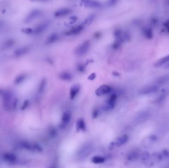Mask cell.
<instances>
[{
    "label": "cell",
    "mask_w": 169,
    "mask_h": 168,
    "mask_svg": "<svg viewBox=\"0 0 169 168\" xmlns=\"http://www.w3.org/2000/svg\"><path fill=\"white\" fill-rule=\"evenodd\" d=\"M129 140V137L128 135H122L121 137H119L117 138V140H116V142L115 144V145L117 146H122L126 144Z\"/></svg>",
    "instance_id": "cell-22"
},
{
    "label": "cell",
    "mask_w": 169,
    "mask_h": 168,
    "mask_svg": "<svg viewBox=\"0 0 169 168\" xmlns=\"http://www.w3.org/2000/svg\"><path fill=\"white\" fill-rule=\"evenodd\" d=\"M96 15L94 14H91V15H89L87 18H86L84 21V24L86 25H90L93 21L94 20V18H95Z\"/></svg>",
    "instance_id": "cell-31"
},
{
    "label": "cell",
    "mask_w": 169,
    "mask_h": 168,
    "mask_svg": "<svg viewBox=\"0 0 169 168\" xmlns=\"http://www.w3.org/2000/svg\"><path fill=\"white\" fill-rule=\"evenodd\" d=\"M150 117V113L147 110L141 111L136 115L135 118V121L136 124L143 123L147 120Z\"/></svg>",
    "instance_id": "cell-6"
},
{
    "label": "cell",
    "mask_w": 169,
    "mask_h": 168,
    "mask_svg": "<svg viewBox=\"0 0 169 168\" xmlns=\"http://www.w3.org/2000/svg\"><path fill=\"white\" fill-rule=\"evenodd\" d=\"M4 102L5 108L6 109H10L11 107V100H12V95L11 93L8 92H6L4 94Z\"/></svg>",
    "instance_id": "cell-16"
},
{
    "label": "cell",
    "mask_w": 169,
    "mask_h": 168,
    "mask_svg": "<svg viewBox=\"0 0 169 168\" xmlns=\"http://www.w3.org/2000/svg\"><path fill=\"white\" fill-rule=\"evenodd\" d=\"M119 0H108V5L109 6H113L117 4Z\"/></svg>",
    "instance_id": "cell-38"
},
{
    "label": "cell",
    "mask_w": 169,
    "mask_h": 168,
    "mask_svg": "<svg viewBox=\"0 0 169 168\" xmlns=\"http://www.w3.org/2000/svg\"><path fill=\"white\" fill-rule=\"evenodd\" d=\"M93 149V145L89 143L84 144V145H83L80 149H79L78 153V157L82 159L86 158L91 154Z\"/></svg>",
    "instance_id": "cell-1"
},
{
    "label": "cell",
    "mask_w": 169,
    "mask_h": 168,
    "mask_svg": "<svg viewBox=\"0 0 169 168\" xmlns=\"http://www.w3.org/2000/svg\"><path fill=\"white\" fill-rule=\"evenodd\" d=\"M49 135L52 138H55L57 135V131L55 127H52L49 130Z\"/></svg>",
    "instance_id": "cell-34"
},
{
    "label": "cell",
    "mask_w": 169,
    "mask_h": 168,
    "mask_svg": "<svg viewBox=\"0 0 169 168\" xmlns=\"http://www.w3.org/2000/svg\"><path fill=\"white\" fill-rule=\"evenodd\" d=\"M164 68H169V62L168 63H167V64H166V65H165V67H164Z\"/></svg>",
    "instance_id": "cell-46"
},
{
    "label": "cell",
    "mask_w": 169,
    "mask_h": 168,
    "mask_svg": "<svg viewBox=\"0 0 169 168\" xmlns=\"http://www.w3.org/2000/svg\"><path fill=\"white\" fill-rule=\"evenodd\" d=\"M3 160L6 162L8 163H15L17 161V157L14 153H5L3 156Z\"/></svg>",
    "instance_id": "cell-14"
},
{
    "label": "cell",
    "mask_w": 169,
    "mask_h": 168,
    "mask_svg": "<svg viewBox=\"0 0 169 168\" xmlns=\"http://www.w3.org/2000/svg\"><path fill=\"white\" fill-rule=\"evenodd\" d=\"M86 124L84 120L82 118H80L77 120L76 122V129L77 132L80 130L84 131L86 130Z\"/></svg>",
    "instance_id": "cell-24"
},
{
    "label": "cell",
    "mask_w": 169,
    "mask_h": 168,
    "mask_svg": "<svg viewBox=\"0 0 169 168\" xmlns=\"http://www.w3.org/2000/svg\"><path fill=\"white\" fill-rule=\"evenodd\" d=\"M96 77V75L94 73H92L88 76V79L90 80H93Z\"/></svg>",
    "instance_id": "cell-41"
},
{
    "label": "cell",
    "mask_w": 169,
    "mask_h": 168,
    "mask_svg": "<svg viewBox=\"0 0 169 168\" xmlns=\"http://www.w3.org/2000/svg\"><path fill=\"white\" fill-rule=\"evenodd\" d=\"M115 145V144L114 142H112V143L110 145H109V148H110V149L112 148H113V146H114Z\"/></svg>",
    "instance_id": "cell-43"
},
{
    "label": "cell",
    "mask_w": 169,
    "mask_h": 168,
    "mask_svg": "<svg viewBox=\"0 0 169 168\" xmlns=\"http://www.w3.org/2000/svg\"><path fill=\"white\" fill-rule=\"evenodd\" d=\"M84 26L83 25H79L73 27L71 29L66 32L65 34L67 36H75L80 34L83 31Z\"/></svg>",
    "instance_id": "cell-11"
},
{
    "label": "cell",
    "mask_w": 169,
    "mask_h": 168,
    "mask_svg": "<svg viewBox=\"0 0 169 168\" xmlns=\"http://www.w3.org/2000/svg\"><path fill=\"white\" fill-rule=\"evenodd\" d=\"M141 153L138 150H134L129 153L127 155V160L129 161H135L140 158Z\"/></svg>",
    "instance_id": "cell-15"
},
{
    "label": "cell",
    "mask_w": 169,
    "mask_h": 168,
    "mask_svg": "<svg viewBox=\"0 0 169 168\" xmlns=\"http://www.w3.org/2000/svg\"><path fill=\"white\" fill-rule=\"evenodd\" d=\"M167 97V94L166 92H163L161 95H159L156 99L155 100V103L156 104H160V103H162L165 101Z\"/></svg>",
    "instance_id": "cell-29"
},
{
    "label": "cell",
    "mask_w": 169,
    "mask_h": 168,
    "mask_svg": "<svg viewBox=\"0 0 169 168\" xmlns=\"http://www.w3.org/2000/svg\"><path fill=\"white\" fill-rule=\"evenodd\" d=\"M49 25V23L48 22H45L43 23H41L34 29L33 33L35 35L40 34L46 30Z\"/></svg>",
    "instance_id": "cell-13"
},
{
    "label": "cell",
    "mask_w": 169,
    "mask_h": 168,
    "mask_svg": "<svg viewBox=\"0 0 169 168\" xmlns=\"http://www.w3.org/2000/svg\"><path fill=\"white\" fill-rule=\"evenodd\" d=\"M157 19H155V18H153L152 19H151V23L153 25H155L157 23Z\"/></svg>",
    "instance_id": "cell-42"
},
{
    "label": "cell",
    "mask_w": 169,
    "mask_h": 168,
    "mask_svg": "<svg viewBox=\"0 0 169 168\" xmlns=\"http://www.w3.org/2000/svg\"><path fill=\"white\" fill-rule=\"evenodd\" d=\"M59 77L61 79L64 81H70L72 79V75L68 72H64L60 73Z\"/></svg>",
    "instance_id": "cell-27"
},
{
    "label": "cell",
    "mask_w": 169,
    "mask_h": 168,
    "mask_svg": "<svg viewBox=\"0 0 169 168\" xmlns=\"http://www.w3.org/2000/svg\"><path fill=\"white\" fill-rule=\"evenodd\" d=\"M32 1H37V2H46L48 1L49 0H31Z\"/></svg>",
    "instance_id": "cell-45"
},
{
    "label": "cell",
    "mask_w": 169,
    "mask_h": 168,
    "mask_svg": "<svg viewBox=\"0 0 169 168\" xmlns=\"http://www.w3.org/2000/svg\"><path fill=\"white\" fill-rule=\"evenodd\" d=\"M142 32L143 36L148 39H152L154 36L152 29L150 28V27L143 28L142 30Z\"/></svg>",
    "instance_id": "cell-19"
},
{
    "label": "cell",
    "mask_w": 169,
    "mask_h": 168,
    "mask_svg": "<svg viewBox=\"0 0 169 168\" xmlns=\"http://www.w3.org/2000/svg\"><path fill=\"white\" fill-rule=\"evenodd\" d=\"M163 25L165 28L166 29L167 31H168V32L169 33V19L166 21L164 23Z\"/></svg>",
    "instance_id": "cell-39"
},
{
    "label": "cell",
    "mask_w": 169,
    "mask_h": 168,
    "mask_svg": "<svg viewBox=\"0 0 169 168\" xmlns=\"http://www.w3.org/2000/svg\"><path fill=\"white\" fill-rule=\"evenodd\" d=\"M22 32L25 34H30L33 33V30L30 28H26L23 29L22 30Z\"/></svg>",
    "instance_id": "cell-36"
},
{
    "label": "cell",
    "mask_w": 169,
    "mask_h": 168,
    "mask_svg": "<svg viewBox=\"0 0 169 168\" xmlns=\"http://www.w3.org/2000/svg\"><path fill=\"white\" fill-rule=\"evenodd\" d=\"M59 39V36L56 33H53L49 35L46 40V44H52L55 43Z\"/></svg>",
    "instance_id": "cell-25"
},
{
    "label": "cell",
    "mask_w": 169,
    "mask_h": 168,
    "mask_svg": "<svg viewBox=\"0 0 169 168\" xmlns=\"http://www.w3.org/2000/svg\"><path fill=\"white\" fill-rule=\"evenodd\" d=\"M111 90V88L107 85H103L97 89L96 91V95L98 96H101L109 93Z\"/></svg>",
    "instance_id": "cell-10"
},
{
    "label": "cell",
    "mask_w": 169,
    "mask_h": 168,
    "mask_svg": "<svg viewBox=\"0 0 169 168\" xmlns=\"http://www.w3.org/2000/svg\"><path fill=\"white\" fill-rule=\"evenodd\" d=\"M15 41L13 39H8L5 41L3 45H2V48L4 49H7L10 48L14 46L15 44Z\"/></svg>",
    "instance_id": "cell-26"
},
{
    "label": "cell",
    "mask_w": 169,
    "mask_h": 168,
    "mask_svg": "<svg viewBox=\"0 0 169 168\" xmlns=\"http://www.w3.org/2000/svg\"><path fill=\"white\" fill-rule=\"evenodd\" d=\"M91 161L94 164H102L105 161V158L102 156H95L92 158Z\"/></svg>",
    "instance_id": "cell-28"
},
{
    "label": "cell",
    "mask_w": 169,
    "mask_h": 168,
    "mask_svg": "<svg viewBox=\"0 0 169 168\" xmlns=\"http://www.w3.org/2000/svg\"><path fill=\"white\" fill-rule=\"evenodd\" d=\"M80 86L78 84H74L72 86L70 90V97L71 100L75 98L80 90Z\"/></svg>",
    "instance_id": "cell-17"
},
{
    "label": "cell",
    "mask_w": 169,
    "mask_h": 168,
    "mask_svg": "<svg viewBox=\"0 0 169 168\" xmlns=\"http://www.w3.org/2000/svg\"><path fill=\"white\" fill-rule=\"evenodd\" d=\"M90 42L87 40L82 42L79 46L77 47L75 50V54L78 56H83L87 53L90 48Z\"/></svg>",
    "instance_id": "cell-2"
},
{
    "label": "cell",
    "mask_w": 169,
    "mask_h": 168,
    "mask_svg": "<svg viewBox=\"0 0 169 168\" xmlns=\"http://www.w3.org/2000/svg\"><path fill=\"white\" fill-rule=\"evenodd\" d=\"M159 88V86L157 84L146 86L142 88L139 91V94L142 95H147L156 93L158 91Z\"/></svg>",
    "instance_id": "cell-5"
},
{
    "label": "cell",
    "mask_w": 169,
    "mask_h": 168,
    "mask_svg": "<svg viewBox=\"0 0 169 168\" xmlns=\"http://www.w3.org/2000/svg\"><path fill=\"white\" fill-rule=\"evenodd\" d=\"M169 62V55L166 56L160 59L154 64L155 67H160Z\"/></svg>",
    "instance_id": "cell-23"
},
{
    "label": "cell",
    "mask_w": 169,
    "mask_h": 168,
    "mask_svg": "<svg viewBox=\"0 0 169 168\" xmlns=\"http://www.w3.org/2000/svg\"><path fill=\"white\" fill-rule=\"evenodd\" d=\"M157 138L155 135H150L146 137L145 140L143 141V145L145 147H148L150 145L154 144L156 141H157Z\"/></svg>",
    "instance_id": "cell-18"
},
{
    "label": "cell",
    "mask_w": 169,
    "mask_h": 168,
    "mask_svg": "<svg viewBox=\"0 0 169 168\" xmlns=\"http://www.w3.org/2000/svg\"><path fill=\"white\" fill-rule=\"evenodd\" d=\"M113 74L115 76H120V74H119L118 73L116 72H113Z\"/></svg>",
    "instance_id": "cell-44"
},
{
    "label": "cell",
    "mask_w": 169,
    "mask_h": 168,
    "mask_svg": "<svg viewBox=\"0 0 169 168\" xmlns=\"http://www.w3.org/2000/svg\"><path fill=\"white\" fill-rule=\"evenodd\" d=\"M168 2H169V1H168Z\"/></svg>",
    "instance_id": "cell-48"
},
{
    "label": "cell",
    "mask_w": 169,
    "mask_h": 168,
    "mask_svg": "<svg viewBox=\"0 0 169 168\" xmlns=\"http://www.w3.org/2000/svg\"><path fill=\"white\" fill-rule=\"evenodd\" d=\"M25 78H26V76L24 75H19L15 78V80H14V83L16 84H20L25 80Z\"/></svg>",
    "instance_id": "cell-32"
},
{
    "label": "cell",
    "mask_w": 169,
    "mask_h": 168,
    "mask_svg": "<svg viewBox=\"0 0 169 168\" xmlns=\"http://www.w3.org/2000/svg\"><path fill=\"white\" fill-rule=\"evenodd\" d=\"M41 14V11L40 10H33L28 14L27 16H26V18L25 19V21L26 22V23L32 21L33 20L39 17Z\"/></svg>",
    "instance_id": "cell-12"
},
{
    "label": "cell",
    "mask_w": 169,
    "mask_h": 168,
    "mask_svg": "<svg viewBox=\"0 0 169 168\" xmlns=\"http://www.w3.org/2000/svg\"><path fill=\"white\" fill-rule=\"evenodd\" d=\"M150 157V154L148 152H143L142 153H141L140 159L142 160V161L146 163L148 161Z\"/></svg>",
    "instance_id": "cell-30"
},
{
    "label": "cell",
    "mask_w": 169,
    "mask_h": 168,
    "mask_svg": "<svg viewBox=\"0 0 169 168\" xmlns=\"http://www.w3.org/2000/svg\"><path fill=\"white\" fill-rule=\"evenodd\" d=\"M1 22H0V25H1Z\"/></svg>",
    "instance_id": "cell-47"
},
{
    "label": "cell",
    "mask_w": 169,
    "mask_h": 168,
    "mask_svg": "<svg viewBox=\"0 0 169 168\" xmlns=\"http://www.w3.org/2000/svg\"><path fill=\"white\" fill-rule=\"evenodd\" d=\"M168 83H169V73L161 76L158 78L155 81L156 84L158 86L167 84Z\"/></svg>",
    "instance_id": "cell-20"
},
{
    "label": "cell",
    "mask_w": 169,
    "mask_h": 168,
    "mask_svg": "<svg viewBox=\"0 0 169 168\" xmlns=\"http://www.w3.org/2000/svg\"><path fill=\"white\" fill-rule=\"evenodd\" d=\"M29 104V102L27 100L25 101L23 104H22V107H21V110H24L28 107Z\"/></svg>",
    "instance_id": "cell-37"
},
{
    "label": "cell",
    "mask_w": 169,
    "mask_h": 168,
    "mask_svg": "<svg viewBox=\"0 0 169 168\" xmlns=\"http://www.w3.org/2000/svg\"><path fill=\"white\" fill-rule=\"evenodd\" d=\"M71 114L69 111H65L62 116V122L59 124V128L60 129H64L67 127L71 120Z\"/></svg>",
    "instance_id": "cell-8"
},
{
    "label": "cell",
    "mask_w": 169,
    "mask_h": 168,
    "mask_svg": "<svg viewBox=\"0 0 169 168\" xmlns=\"http://www.w3.org/2000/svg\"><path fill=\"white\" fill-rule=\"evenodd\" d=\"M28 51L29 48L27 47H22L15 50L14 52V55L16 57H21L27 53Z\"/></svg>",
    "instance_id": "cell-21"
},
{
    "label": "cell",
    "mask_w": 169,
    "mask_h": 168,
    "mask_svg": "<svg viewBox=\"0 0 169 168\" xmlns=\"http://www.w3.org/2000/svg\"><path fill=\"white\" fill-rule=\"evenodd\" d=\"M19 145L23 149L32 151L42 152V148L41 146L37 144H31L30 142L24 141L21 142Z\"/></svg>",
    "instance_id": "cell-3"
},
{
    "label": "cell",
    "mask_w": 169,
    "mask_h": 168,
    "mask_svg": "<svg viewBox=\"0 0 169 168\" xmlns=\"http://www.w3.org/2000/svg\"><path fill=\"white\" fill-rule=\"evenodd\" d=\"M46 80L45 79H43L42 80H41V82L39 86V93H42L43 91H44L46 86Z\"/></svg>",
    "instance_id": "cell-33"
},
{
    "label": "cell",
    "mask_w": 169,
    "mask_h": 168,
    "mask_svg": "<svg viewBox=\"0 0 169 168\" xmlns=\"http://www.w3.org/2000/svg\"><path fill=\"white\" fill-rule=\"evenodd\" d=\"M77 70L80 73H83L85 70V66L83 64H79L77 66Z\"/></svg>",
    "instance_id": "cell-35"
},
{
    "label": "cell",
    "mask_w": 169,
    "mask_h": 168,
    "mask_svg": "<svg viewBox=\"0 0 169 168\" xmlns=\"http://www.w3.org/2000/svg\"><path fill=\"white\" fill-rule=\"evenodd\" d=\"M117 95L115 94L111 95L109 98L107 99L105 104H104L103 109L105 111H109L112 110L115 107L116 104Z\"/></svg>",
    "instance_id": "cell-4"
},
{
    "label": "cell",
    "mask_w": 169,
    "mask_h": 168,
    "mask_svg": "<svg viewBox=\"0 0 169 168\" xmlns=\"http://www.w3.org/2000/svg\"><path fill=\"white\" fill-rule=\"evenodd\" d=\"M81 3L84 6L91 8H101L102 5L97 0H81Z\"/></svg>",
    "instance_id": "cell-7"
},
{
    "label": "cell",
    "mask_w": 169,
    "mask_h": 168,
    "mask_svg": "<svg viewBox=\"0 0 169 168\" xmlns=\"http://www.w3.org/2000/svg\"><path fill=\"white\" fill-rule=\"evenodd\" d=\"M98 111L97 110H93V113H92V117L93 118H97L98 117Z\"/></svg>",
    "instance_id": "cell-40"
},
{
    "label": "cell",
    "mask_w": 169,
    "mask_h": 168,
    "mask_svg": "<svg viewBox=\"0 0 169 168\" xmlns=\"http://www.w3.org/2000/svg\"><path fill=\"white\" fill-rule=\"evenodd\" d=\"M71 12H72V11L69 8H60L55 11L54 16L55 17H64V16L71 14Z\"/></svg>",
    "instance_id": "cell-9"
}]
</instances>
